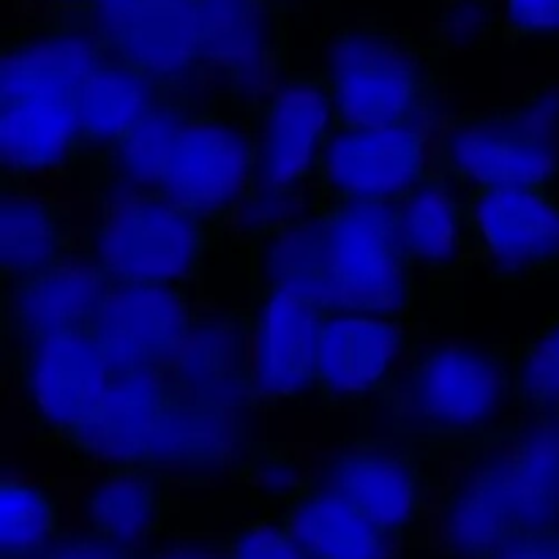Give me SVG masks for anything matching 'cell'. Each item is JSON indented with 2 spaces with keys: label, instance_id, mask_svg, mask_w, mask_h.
Instances as JSON below:
<instances>
[{
  "label": "cell",
  "instance_id": "cell-1",
  "mask_svg": "<svg viewBox=\"0 0 559 559\" xmlns=\"http://www.w3.org/2000/svg\"><path fill=\"white\" fill-rule=\"evenodd\" d=\"M257 107L235 96L169 93L112 153L82 173L96 205L162 194L238 235L254 200Z\"/></svg>",
  "mask_w": 559,
  "mask_h": 559
},
{
  "label": "cell",
  "instance_id": "cell-2",
  "mask_svg": "<svg viewBox=\"0 0 559 559\" xmlns=\"http://www.w3.org/2000/svg\"><path fill=\"white\" fill-rule=\"evenodd\" d=\"M243 246L249 282L287 287L325 311H364L418 325L413 278L399 240V202L314 197L304 213L260 229Z\"/></svg>",
  "mask_w": 559,
  "mask_h": 559
},
{
  "label": "cell",
  "instance_id": "cell-3",
  "mask_svg": "<svg viewBox=\"0 0 559 559\" xmlns=\"http://www.w3.org/2000/svg\"><path fill=\"white\" fill-rule=\"evenodd\" d=\"M104 55L87 14L25 11L0 44V183L74 173L76 109Z\"/></svg>",
  "mask_w": 559,
  "mask_h": 559
},
{
  "label": "cell",
  "instance_id": "cell-4",
  "mask_svg": "<svg viewBox=\"0 0 559 559\" xmlns=\"http://www.w3.org/2000/svg\"><path fill=\"white\" fill-rule=\"evenodd\" d=\"M240 413L191 396L167 374L118 377L107 399L71 440L58 448L74 467L235 469L243 473L257 453Z\"/></svg>",
  "mask_w": 559,
  "mask_h": 559
},
{
  "label": "cell",
  "instance_id": "cell-5",
  "mask_svg": "<svg viewBox=\"0 0 559 559\" xmlns=\"http://www.w3.org/2000/svg\"><path fill=\"white\" fill-rule=\"evenodd\" d=\"M559 527V418H524L467 448L437 502L431 540L486 559L513 535Z\"/></svg>",
  "mask_w": 559,
  "mask_h": 559
},
{
  "label": "cell",
  "instance_id": "cell-6",
  "mask_svg": "<svg viewBox=\"0 0 559 559\" xmlns=\"http://www.w3.org/2000/svg\"><path fill=\"white\" fill-rule=\"evenodd\" d=\"M516 342H426L364 413L380 429L366 437L475 445L516 426Z\"/></svg>",
  "mask_w": 559,
  "mask_h": 559
},
{
  "label": "cell",
  "instance_id": "cell-7",
  "mask_svg": "<svg viewBox=\"0 0 559 559\" xmlns=\"http://www.w3.org/2000/svg\"><path fill=\"white\" fill-rule=\"evenodd\" d=\"M314 69L325 76L336 123H440L448 55L431 33L355 16L333 27Z\"/></svg>",
  "mask_w": 559,
  "mask_h": 559
},
{
  "label": "cell",
  "instance_id": "cell-8",
  "mask_svg": "<svg viewBox=\"0 0 559 559\" xmlns=\"http://www.w3.org/2000/svg\"><path fill=\"white\" fill-rule=\"evenodd\" d=\"M429 164L451 194L486 186L559 191V80L535 82L495 107L442 115Z\"/></svg>",
  "mask_w": 559,
  "mask_h": 559
},
{
  "label": "cell",
  "instance_id": "cell-9",
  "mask_svg": "<svg viewBox=\"0 0 559 559\" xmlns=\"http://www.w3.org/2000/svg\"><path fill=\"white\" fill-rule=\"evenodd\" d=\"M233 229L162 194L96 205L82 229V254L109 284H200L213 251Z\"/></svg>",
  "mask_w": 559,
  "mask_h": 559
},
{
  "label": "cell",
  "instance_id": "cell-10",
  "mask_svg": "<svg viewBox=\"0 0 559 559\" xmlns=\"http://www.w3.org/2000/svg\"><path fill=\"white\" fill-rule=\"evenodd\" d=\"M333 126V102L317 69L287 71L257 107L254 200L238 227L249 240L306 211L317 194L320 156Z\"/></svg>",
  "mask_w": 559,
  "mask_h": 559
},
{
  "label": "cell",
  "instance_id": "cell-11",
  "mask_svg": "<svg viewBox=\"0 0 559 559\" xmlns=\"http://www.w3.org/2000/svg\"><path fill=\"white\" fill-rule=\"evenodd\" d=\"M467 448L358 435L331 459L320 480L396 544L431 540L437 502Z\"/></svg>",
  "mask_w": 559,
  "mask_h": 559
},
{
  "label": "cell",
  "instance_id": "cell-12",
  "mask_svg": "<svg viewBox=\"0 0 559 559\" xmlns=\"http://www.w3.org/2000/svg\"><path fill=\"white\" fill-rule=\"evenodd\" d=\"M451 197L469 265L484 267L491 282L524 289L559 276V191L486 186Z\"/></svg>",
  "mask_w": 559,
  "mask_h": 559
},
{
  "label": "cell",
  "instance_id": "cell-13",
  "mask_svg": "<svg viewBox=\"0 0 559 559\" xmlns=\"http://www.w3.org/2000/svg\"><path fill=\"white\" fill-rule=\"evenodd\" d=\"M118 380L93 331L41 338L3 358V382L38 442L58 451L96 415Z\"/></svg>",
  "mask_w": 559,
  "mask_h": 559
},
{
  "label": "cell",
  "instance_id": "cell-14",
  "mask_svg": "<svg viewBox=\"0 0 559 559\" xmlns=\"http://www.w3.org/2000/svg\"><path fill=\"white\" fill-rule=\"evenodd\" d=\"M435 126H349L333 120L320 156L317 194L328 202L391 205L431 178Z\"/></svg>",
  "mask_w": 559,
  "mask_h": 559
},
{
  "label": "cell",
  "instance_id": "cell-15",
  "mask_svg": "<svg viewBox=\"0 0 559 559\" xmlns=\"http://www.w3.org/2000/svg\"><path fill=\"white\" fill-rule=\"evenodd\" d=\"M399 240L426 336L462 328L464 276L473 265L459 207L437 175L399 202Z\"/></svg>",
  "mask_w": 559,
  "mask_h": 559
},
{
  "label": "cell",
  "instance_id": "cell-16",
  "mask_svg": "<svg viewBox=\"0 0 559 559\" xmlns=\"http://www.w3.org/2000/svg\"><path fill=\"white\" fill-rule=\"evenodd\" d=\"M87 20L107 55L169 91L205 96L197 0H93Z\"/></svg>",
  "mask_w": 559,
  "mask_h": 559
},
{
  "label": "cell",
  "instance_id": "cell-17",
  "mask_svg": "<svg viewBox=\"0 0 559 559\" xmlns=\"http://www.w3.org/2000/svg\"><path fill=\"white\" fill-rule=\"evenodd\" d=\"M200 284H109L93 320L118 377L167 374L202 309Z\"/></svg>",
  "mask_w": 559,
  "mask_h": 559
},
{
  "label": "cell",
  "instance_id": "cell-18",
  "mask_svg": "<svg viewBox=\"0 0 559 559\" xmlns=\"http://www.w3.org/2000/svg\"><path fill=\"white\" fill-rule=\"evenodd\" d=\"M431 342L418 325L364 311H325L317 338L314 396L328 409L366 407Z\"/></svg>",
  "mask_w": 559,
  "mask_h": 559
},
{
  "label": "cell",
  "instance_id": "cell-19",
  "mask_svg": "<svg viewBox=\"0 0 559 559\" xmlns=\"http://www.w3.org/2000/svg\"><path fill=\"white\" fill-rule=\"evenodd\" d=\"M205 96L262 102L287 60L282 0H197Z\"/></svg>",
  "mask_w": 559,
  "mask_h": 559
},
{
  "label": "cell",
  "instance_id": "cell-20",
  "mask_svg": "<svg viewBox=\"0 0 559 559\" xmlns=\"http://www.w3.org/2000/svg\"><path fill=\"white\" fill-rule=\"evenodd\" d=\"M249 289L254 409L314 393L317 338L325 309L287 287L249 282Z\"/></svg>",
  "mask_w": 559,
  "mask_h": 559
},
{
  "label": "cell",
  "instance_id": "cell-21",
  "mask_svg": "<svg viewBox=\"0 0 559 559\" xmlns=\"http://www.w3.org/2000/svg\"><path fill=\"white\" fill-rule=\"evenodd\" d=\"M107 289L109 282L85 254L44 276L0 287V358L41 338L87 331Z\"/></svg>",
  "mask_w": 559,
  "mask_h": 559
},
{
  "label": "cell",
  "instance_id": "cell-22",
  "mask_svg": "<svg viewBox=\"0 0 559 559\" xmlns=\"http://www.w3.org/2000/svg\"><path fill=\"white\" fill-rule=\"evenodd\" d=\"M191 396L243 413L254 409L251 371V309H213L207 298L194 328L167 371Z\"/></svg>",
  "mask_w": 559,
  "mask_h": 559
},
{
  "label": "cell",
  "instance_id": "cell-23",
  "mask_svg": "<svg viewBox=\"0 0 559 559\" xmlns=\"http://www.w3.org/2000/svg\"><path fill=\"white\" fill-rule=\"evenodd\" d=\"M82 254L69 207L33 186L0 183V287L44 276Z\"/></svg>",
  "mask_w": 559,
  "mask_h": 559
},
{
  "label": "cell",
  "instance_id": "cell-24",
  "mask_svg": "<svg viewBox=\"0 0 559 559\" xmlns=\"http://www.w3.org/2000/svg\"><path fill=\"white\" fill-rule=\"evenodd\" d=\"M169 93L151 74L104 52L80 93L74 175L112 153Z\"/></svg>",
  "mask_w": 559,
  "mask_h": 559
},
{
  "label": "cell",
  "instance_id": "cell-25",
  "mask_svg": "<svg viewBox=\"0 0 559 559\" xmlns=\"http://www.w3.org/2000/svg\"><path fill=\"white\" fill-rule=\"evenodd\" d=\"M175 506V473L145 467H112L93 473L80 495L87 530L112 544L142 551L164 533Z\"/></svg>",
  "mask_w": 559,
  "mask_h": 559
},
{
  "label": "cell",
  "instance_id": "cell-26",
  "mask_svg": "<svg viewBox=\"0 0 559 559\" xmlns=\"http://www.w3.org/2000/svg\"><path fill=\"white\" fill-rule=\"evenodd\" d=\"M289 535L309 559H393L396 540L320 478L298 480L278 500Z\"/></svg>",
  "mask_w": 559,
  "mask_h": 559
},
{
  "label": "cell",
  "instance_id": "cell-27",
  "mask_svg": "<svg viewBox=\"0 0 559 559\" xmlns=\"http://www.w3.org/2000/svg\"><path fill=\"white\" fill-rule=\"evenodd\" d=\"M63 535L58 491L25 478L0 480V559H41Z\"/></svg>",
  "mask_w": 559,
  "mask_h": 559
},
{
  "label": "cell",
  "instance_id": "cell-28",
  "mask_svg": "<svg viewBox=\"0 0 559 559\" xmlns=\"http://www.w3.org/2000/svg\"><path fill=\"white\" fill-rule=\"evenodd\" d=\"M513 393L522 418H559V309L516 342Z\"/></svg>",
  "mask_w": 559,
  "mask_h": 559
},
{
  "label": "cell",
  "instance_id": "cell-29",
  "mask_svg": "<svg viewBox=\"0 0 559 559\" xmlns=\"http://www.w3.org/2000/svg\"><path fill=\"white\" fill-rule=\"evenodd\" d=\"M431 38L451 58L502 41L500 0H435Z\"/></svg>",
  "mask_w": 559,
  "mask_h": 559
},
{
  "label": "cell",
  "instance_id": "cell-30",
  "mask_svg": "<svg viewBox=\"0 0 559 559\" xmlns=\"http://www.w3.org/2000/svg\"><path fill=\"white\" fill-rule=\"evenodd\" d=\"M229 559H309L289 535L278 506L235 530L227 540Z\"/></svg>",
  "mask_w": 559,
  "mask_h": 559
},
{
  "label": "cell",
  "instance_id": "cell-31",
  "mask_svg": "<svg viewBox=\"0 0 559 559\" xmlns=\"http://www.w3.org/2000/svg\"><path fill=\"white\" fill-rule=\"evenodd\" d=\"M502 41H559V0H500Z\"/></svg>",
  "mask_w": 559,
  "mask_h": 559
},
{
  "label": "cell",
  "instance_id": "cell-32",
  "mask_svg": "<svg viewBox=\"0 0 559 559\" xmlns=\"http://www.w3.org/2000/svg\"><path fill=\"white\" fill-rule=\"evenodd\" d=\"M136 555L140 551L112 544L93 530H66L63 538L41 559H136Z\"/></svg>",
  "mask_w": 559,
  "mask_h": 559
},
{
  "label": "cell",
  "instance_id": "cell-33",
  "mask_svg": "<svg viewBox=\"0 0 559 559\" xmlns=\"http://www.w3.org/2000/svg\"><path fill=\"white\" fill-rule=\"evenodd\" d=\"M486 559H559V527L513 535Z\"/></svg>",
  "mask_w": 559,
  "mask_h": 559
},
{
  "label": "cell",
  "instance_id": "cell-34",
  "mask_svg": "<svg viewBox=\"0 0 559 559\" xmlns=\"http://www.w3.org/2000/svg\"><path fill=\"white\" fill-rule=\"evenodd\" d=\"M136 559H229L227 557V544L218 549L216 544H207V540H173L167 546H158V549H147L145 555H136Z\"/></svg>",
  "mask_w": 559,
  "mask_h": 559
},
{
  "label": "cell",
  "instance_id": "cell-35",
  "mask_svg": "<svg viewBox=\"0 0 559 559\" xmlns=\"http://www.w3.org/2000/svg\"><path fill=\"white\" fill-rule=\"evenodd\" d=\"M20 9L38 11V14H87L93 0H11Z\"/></svg>",
  "mask_w": 559,
  "mask_h": 559
}]
</instances>
